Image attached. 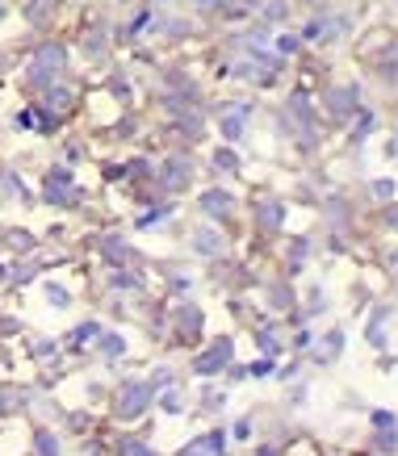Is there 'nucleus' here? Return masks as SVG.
Masks as SVG:
<instances>
[{"label":"nucleus","mask_w":398,"mask_h":456,"mask_svg":"<svg viewBox=\"0 0 398 456\" xmlns=\"http://www.w3.org/2000/svg\"><path fill=\"white\" fill-rule=\"evenodd\" d=\"M202 206H206L210 214H218V210L231 206V197H227V193H206V197H202Z\"/></svg>","instance_id":"nucleus-9"},{"label":"nucleus","mask_w":398,"mask_h":456,"mask_svg":"<svg viewBox=\"0 0 398 456\" xmlns=\"http://www.w3.org/2000/svg\"><path fill=\"white\" fill-rule=\"evenodd\" d=\"M46 297H51L55 306H67V289L63 285H46Z\"/></svg>","instance_id":"nucleus-11"},{"label":"nucleus","mask_w":398,"mask_h":456,"mask_svg":"<svg viewBox=\"0 0 398 456\" xmlns=\"http://www.w3.org/2000/svg\"><path fill=\"white\" fill-rule=\"evenodd\" d=\"M96 331H101V327H96V323H84V327L76 331V343H88V339H92Z\"/></svg>","instance_id":"nucleus-14"},{"label":"nucleus","mask_w":398,"mask_h":456,"mask_svg":"<svg viewBox=\"0 0 398 456\" xmlns=\"http://www.w3.org/2000/svg\"><path fill=\"white\" fill-rule=\"evenodd\" d=\"M197 251H206V256H214V251H222V239L214 230H202L197 235Z\"/></svg>","instance_id":"nucleus-6"},{"label":"nucleus","mask_w":398,"mask_h":456,"mask_svg":"<svg viewBox=\"0 0 398 456\" xmlns=\"http://www.w3.org/2000/svg\"><path fill=\"white\" fill-rule=\"evenodd\" d=\"M214 164H222V168H235V155H231V151H218V155H214Z\"/></svg>","instance_id":"nucleus-19"},{"label":"nucleus","mask_w":398,"mask_h":456,"mask_svg":"<svg viewBox=\"0 0 398 456\" xmlns=\"http://www.w3.org/2000/svg\"><path fill=\"white\" fill-rule=\"evenodd\" d=\"M164 411H172V415H180V411H185V406H180V393H176V389H168V393H164Z\"/></svg>","instance_id":"nucleus-13"},{"label":"nucleus","mask_w":398,"mask_h":456,"mask_svg":"<svg viewBox=\"0 0 398 456\" xmlns=\"http://www.w3.org/2000/svg\"><path fill=\"white\" fill-rule=\"evenodd\" d=\"M260 218H264V226H277V222H281V206H269V210H260Z\"/></svg>","instance_id":"nucleus-15"},{"label":"nucleus","mask_w":398,"mask_h":456,"mask_svg":"<svg viewBox=\"0 0 398 456\" xmlns=\"http://www.w3.org/2000/svg\"><path fill=\"white\" fill-rule=\"evenodd\" d=\"M168 184H172V188H180V184H189V164L180 168V160H172V164H168Z\"/></svg>","instance_id":"nucleus-8"},{"label":"nucleus","mask_w":398,"mask_h":456,"mask_svg":"<svg viewBox=\"0 0 398 456\" xmlns=\"http://www.w3.org/2000/svg\"><path fill=\"white\" fill-rule=\"evenodd\" d=\"M46 100H55V109H59V113H67V109H72V92H63V88H55Z\"/></svg>","instance_id":"nucleus-10"},{"label":"nucleus","mask_w":398,"mask_h":456,"mask_svg":"<svg viewBox=\"0 0 398 456\" xmlns=\"http://www.w3.org/2000/svg\"><path fill=\"white\" fill-rule=\"evenodd\" d=\"M222 130H227V138H239V130H243V126H239V118H227V126H222Z\"/></svg>","instance_id":"nucleus-18"},{"label":"nucleus","mask_w":398,"mask_h":456,"mask_svg":"<svg viewBox=\"0 0 398 456\" xmlns=\"http://www.w3.org/2000/svg\"><path fill=\"white\" fill-rule=\"evenodd\" d=\"M38 452H42V456H59V444H55L51 435H38Z\"/></svg>","instance_id":"nucleus-12"},{"label":"nucleus","mask_w":398,"mask_h":456,"mask_svg":"<svg viewBox=\"0 0 398 456\" xmlns=\"http://www.w3.org/2000/svg\"><path fill=\"white\" fill-rule=\"evenodd\" d=\"M147 406H151V385H126L118 398V415L122 419H138Z\"/></svg>","instance_id":"nucleus-2"},{"label":"nucleus","mask_w":398,"mask_h":456,"mask_svg":"<svg viewBox=\"0 0 398 456\" xmlns=\"http://www.w3.org/2000/svg\"><path fill=\"white\" fill-rule=\"evenodd\" d=\"M231 356H235V343H231V339H218V343H210V351H202V356L193 360V373L214 377V373H222V369L231 365Z\"/></svg>","instance_id":"nucleus-1"},{"label":"nucleus","mask_w":398,"mask_h":456,"mask_svg":"<svg viewBox=\"0 0 398 456\" xmlns=\"http://www.w3.org/2000/svg\"><path fill=\"white\" fill-rule=\"evenodd\" d=\"M118 456H151V448L138 439H118Z\"/></svg>","instance_id":"nucleus-7"},{"label":"nucleus","mask_w":398,"mask_h":456,"mask_svg":"<svg viewBox=\"0 0 398 456\" xmlns=\"http://www.w3.org/2000/svg\"><path fill=\"white\" fill-rule=\"evenodd\" d=\"M59 67H63V50L55 46V50H42V55H38V80H55L59 76Z\"/></svg>","instance_id":"nucleus-4"},{"label":"nucleus","mask_w":398,"mask_h":456,"mask_svg":"<svg viewBox=\"0 0 398 456\" xmlns=\"http://www.w3.org/2000/svg\"><path fill=\"white\" fill-rule=\"evenodd\" d=\"M247 373H252V377H269V373H273V365H269V360H256Z\"/></svg>","instance_id":"nucleus-16"},{"label":"nucleus","mask_w":398,"mask_h":456,"mask_svg":"<svg viewBox=\"0 0 398 456\" xmlns=\"http://www.w3.org/2000/svg\"><path fill=\"white\" fill-rule=\"evenodd\" d=\"M222 448H227V435H222V431H210V435H202V439L185 444L180 456H222Z\"/></svg>","instance_id":"nucleus-3"},{"label":"nucleus","mask_w":398,"mask_h":456,"mask_svg":"<svg viewBox=\"0 0 398 456\" xmlns=\"http://www.w3.org/2000/svg\"><path fill=\"white\" fill-rule=\"evenodd\" d=\"M247 435H252V423L239 419V423H235V439H247Z\"/></svg>","instance_id":"nucleus-17"},{"label":"nucleus","mask_w":398,"mask_h":456,"mask_svg":"<svg viewBox=\"0 0 398 456\" xmlns=\"http://www.w3.org/2000/svg\"><path fill=\"white\" fill-rule=\"evenodd\" d=\"M197 327H202V314H197L193 306H185V310H180V335H185V339H193V335H197Z\"/></svg>","instance_id":"nucleus-5"}]
</instances>
